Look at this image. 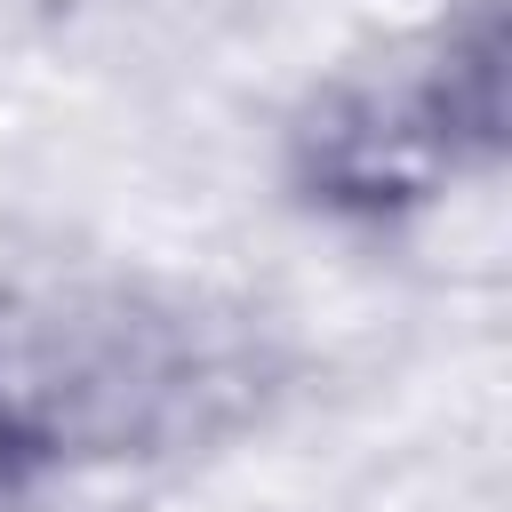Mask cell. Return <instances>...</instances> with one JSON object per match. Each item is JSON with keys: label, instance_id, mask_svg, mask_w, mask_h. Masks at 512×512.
Segmentation results:
<instances>
[{"label": "cell", "instance_id": "1", "mask_svg": "<svg viewBox=\"0 0 512 512\" xmlns=\"http://www.w3.org/2000/svg\"><path fill=\"white\" fill-rule=\"evenodd\" d=\"M264 344L240 312L152 280L0 288V464L168 456L240 424Z\"/></svg>", "mask_w": 512, "mask_h": 512}, {"label": "cell", "instance_id": "2", "mask_svg": "<svg viewBox=\"0 0 512 512\" xmlns=\"http://www.w3.org/2000/svg\"><path fill=\"white\" fill-rule=\"evenodd\" d=\"M504 144V8L480 0L408 72L336 80L304 128L296 168L328 208H408L456 160H496Z\"/></svg>", "mask_w": 512, "mask_h": 512}]
</instances>
